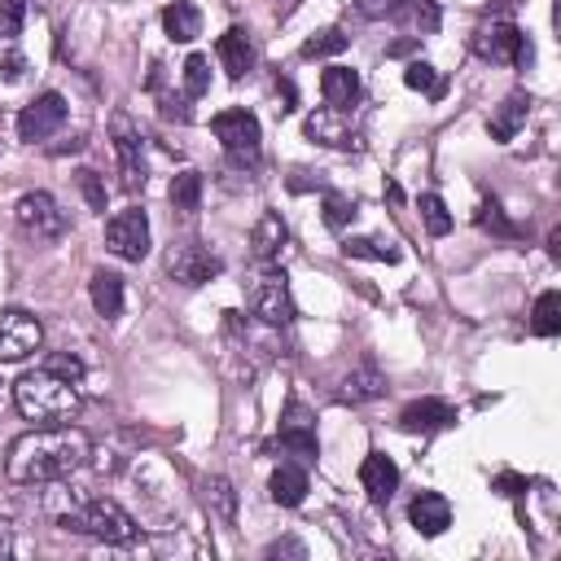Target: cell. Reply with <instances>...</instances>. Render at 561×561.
<instances>
[{"label":"cell","instance_id":"obj_1","mask_svg":"<svg viewBox=\"0 0 561 561\" xmlns=\"http://www.w3.org/2000/svg\"><path fill=\"white\" fill-rule=\"evenodd\" d=\"M88 456H92V443L70 421L66 425H35L9 443L4 478L18 486H48V482L70 478Z\"/></svg>","mask_w":561,"mask_h":561},{"label":"cell","instance_id":"obj_2","mask_svg":"<svg viewBox=\"0 0 561 561\" xmlns=\"http://www.w3.org/2000/svg\"><path fill=\"white\" fill-rule=\"evenodd\" d=\"M53 522L61 530H79V535H92L101 543H131L136 539V522L131 513L110 500V495H70V491H57L53 500Z\"/></svg>","mask_w":561,"mask_h":561},{"label":"cell","instance_id":"obj_3","mask_svg":"<svg viewBox=\"0 0 561 561\" xmlns=\"http://www.w3.org/2000/svg\"><path fill=\"white\" fill-rule=\"evenodd\" d=\"M13 403L35 425H66L79 412V381L57 377L39 364L35 373H22L13 381Z\"/></svg>","mask_w":561,"mask_h":561},{"label":"cell","instance_id":"obj_4","mask_svg":"<svg viewBox=\"0 0 561 561\" xmlns=\"http://www.w3.org/2000/svg\"><path fill=\"white\" fill-rule=\"evenodd\" d=\"M210 127H215V136H219V145H224V153H228V162L232 167H259V158H263V131H259V118L250 114V110H219L215 118H210Z\"/></svg>","mask_w":561,"mask_h":561},{"label":"cell","instance_id":"obj_5","mask_svg":"<svg viewBox=\"0 0 561 561\" xmlns=\"http://www.w3.org/2000/svg\"><path fill=\"white\" fill-rule=\"evenodd\" d=\"M13 219H18V228H22L26 237H35V241H57V237L66 232V210H61L57 197L44 193V188L22 193L18 206H13Z\"/></svg>","mask_w":561,"mask_h":561},{"label":"cell","instance_id":"obj_6","mask_svg":"<svg viewBox=\"0 0 561 561\" xmlns=\"http://www.w3.org/2000/svg\"><path fill=\"white\" fill-rule=\"evenodd\" d=\"M250 311L267 324V329H285L294 320V298H289V285H285V272L280 267H263V276L250 285Z\"/></svg>","mask_w":561,"mask_h":561},{"label":"cell","instance_id":"obj_7","mask_svg":"<svg viewBox=\"0 0 561 561\" xmlns=\"http://www.w3.org/2000/svg\"><path fill=\"white\" fill-rule=\"evenodd\" d=\"M473 48H478V57L500 61V66H517V70H526L530 57H535L530 39H526L513 22H491V26H482V31L473 35Z\"/></svg>","mask_w":561,"mask_h":561},{"label":"cell","instance_id":"obj_8","mask_svg":"<svg viewBox=\"0 0 561 561\" xmlns=\"http://www.w3.org/2000/svg\"><path fill=\"white\" fill-rule=\"evenodd\" d=\"M44 342V329L31 311L22 307H0V364H18L26 355H35Z\"/></svg>","mask_w":561,"mask_h":561},{"label":"cell","instance_id":"obj_9","mask_svg":"<svg viewBox=\"0 0 561 561\" xmlns=\"http://www.w3.org/2000/svg\"><path fill=\"white\" fill-rule=\"evenodd\" d=\"M162 267H167L171 280H180V285H188V289H197V285H206V280H215V276L224 272V263H219L206 245H197V241L171 245L167 259H162Z\"/></svg>","mask_w":561,"mask_h":561},{"label":"cell","instance_id":"obj_10","mask_svg":"<svg viewBox=\"0 0 561 561\" xmlns=\"http://www.w3.org/2000/svg\"><path fill=\"white\" fill-rule=\"evenodd\" d=\"M105 245H110L118 259L140 263V259L149 254V219H145V210L127 206V210L110 215V224H105Z\"/></svg>","mask_w":561,"mask_h":561},{"label":"cell","instance_id":"obj_11","mask_svg":"<svg viewBox=\"0 0 561 561\" xmlns=\"http://www.w3.org/2000/svg\"><path fill=\"white\" fill-rule=\"evenodd\" d=\"M61 123H66V96L61 92H39L31 105H22L18 136L26 145H35V140H48L53 131H61Z\"/></svg>","mask_w":561,"mask_h":561},{"label":"cell","instance_id":"obj_12","mask_svg":"<svg viewBox=\"0 0 561 561\" xmlns=\"http://www.w3.org/2000/svg\"><path fill=\"white\" fill-rule=\"evenodd\" d=\"M307 136L316 145H329V149H355L359 145V127L351 118V110H337V105H320L307 114Z\"/></svg>","mask_w":561,"mask_h":561},{"label":"cell","instance_id":"obj_13","mask_svg":"<svg viewBox=\"0 0 561 561\" xmlns=\"http://www.w3.org/2000/svg\"><path fill=\"white\" fill-rule=\"evenodd\" d=\"M110 131H114V153H118L123 188H127V193L145 188V149H140V131L131 127V118H127V114H114Z\"/></svg>","mask_w":561,"mask_h":561},{"label":"cell","instance_id":"obj_14","mask_svg":"<svg viewBox=\"0 0 561 561\" xmlns=\"http://www.w3.org/2000/svg\"><path fill=\"white\" fill-rule=\"evenodd\" d=\"M399 425L408 434H434V430H447L456 425V408L447 399H412L403 412H399Z\"/></svg>","mask_w":561,"mask_h":561},{"label":"cell","instance_id":"obj_15","mask_svg":"<svg viewBox=\"0 0 561 561\" xmlns=\"http://www.w3.org/2000/svg\"><path fill=\"white\" fill-rule=\"evenodd\" d=\"M280 447L294 451V456H302V460H316V451H320V443H316V421H311V412H307L302 403H289V408H285Z\"/></svg>","mask_w":561,"mask_h":561},{"label":"cell","instance_id":"obj_16","mask_svg":"<svg viewBox=\"0 0 561 561\" xmlns=\"http://www.w3.org/2000/svg\"><path fill=\"white\" fill-rule=\"evenodd\" d=\"M359 486L368 491L373 504H386L394 495V486H399V465L390 456H381V451H368L364 465H359Z\"/></svg>","mask_w":561,"mask_h":561},{"label":"cell","instance_id":"obj_17","mask_svg":"<svg viewBox=\"0 0 561 561\" xmlns=\"http://www.w3.org/2000/svg\"><path fill=\"white\" fill-rule=\"evenodd\" d=\"M408 522H412L425 539L443 535V530L451 526V504H447V495H438V491H421V495L408 504Z\"/></svg>","mask_w":561,"mask_h":561},{"label":"cell","instance_id":"obj_18","mask_svg":"<svg viewBox=\"0 0 561 561\" xmlns=\"http://www.w3.org/2000/svg\"><path fill=\"white\" fill-rule=\"evenodd\" d=\"M285 241H289V232H285V219L276 215V210H263L259 215V224L250 228V250H254V259L267 267V263H276L280 259V250H285Z\"/></svg>","mask_w":561,"mask_h":561},{"label":"cell","instance_id":"obj_19","mask_svg":"<svg viewBox=\"0 0 561 561\" xmlns=\"http://www.w3.org/2000/svg\"><path fill=\"white\" fill-rule=\"evenodd\" d=\"M215 57L224 66L228 79H241L250 66H254V48H250V35L241 26H228L219 39H215Z\"/></svg>","mask_w":561,"mask_h":561},{"label":"cell","instance_id":"obj_20","mask_svg":"<svg viewBox=\"0 0 561 561\" xmlns=\"http://www.w3.org/2000/svg\"><path fill=\"white\" fill-rule=\"evenodd\" d=\"M267 495L280 508H298L302 495H307V469L302 465H276L272 478H267Z\"/></svg>","mask_w":561,"mask_h":561},{"label":"cell","instance_id":"obj_21","mask_svg":"<svg viewBox=\"0 0 561 561\" xmlns=\"http://www.w3.org/2000/svg\"><path fill=\"white\" fill-rule=\"evenodd\" d=\"M320 96L324 105H337V110H351L359 101V75L351 66H329L320 75Z\"/></svg>","mask_w":561,"mask_h":561},{"label":"cell","instance_id":"obj_22","mask_svg":"<svg viewBox=\"0 0 561 561\" xmlns=\"http://www.w3.org/2000/svg\"><path fill=\"white\" fill-rule=\"evenodd\" d=\"M526 114H530V96H526V92H508V96L500 101V110L491 114L486 131H491L495 140H513V136H517V127L526 123Z\"/></svg>","mask_w":561,"mask_h":561},{"label":"cell","instance_id":"obj_23","mask_svg":"<svg viewBox=\"0 0 561 561\" xmlns=\"http://www.w3.org/2000/svg\"><path fill=\"white\" fill-rule=\"evenodd\" d=\"M162 26H167V35L175 44H193L202 35V9L188 4V0H175V4L162 9Z\"/></svg>","mask_w":561,"mask_h":561},{"label":"cell","instance_id":"obj_24","mask_svg":"<svg viewBox=\"0 0 561 561\" xmlns=\"http://www.w3.org/2000/svg\"><path fill=\"white\" fill-rule=\"evenodd\" d=\"M88 289H92V307H96V316L118 320V311H123V276L101 267V272H92Z\"/></svg>","mask_w":561,"mask_h":561},{"label":"cell","instance_id":"obj_25","mask_svg":"<svg viewBox=\"0 0 561 561\" xmlns=\"http://www.w3.org/2000/svg\"><path fill=\"white\" fill-rule=\"evenodd\" d=\"M381 394H386V377L373 364H364V368L342 377V399L346 403H368V399H381Z\"/></svg>","mask_w":561,"mask_h":561},{"label":"cell","instance_id":"obj_26","mask_svg":"<svg viewBox=\"0 0 561 561\" xmlns=\"http://www.w3.org/2000/svg\"><path fill=\"white\" fill-rule=\"evenodd\" d=\"M530 329H535L539 337H557V333H561V294H557V289H543V294L535 298Z\"/></svg>","mask_w":561,"mask_h":561},{"label":"cell","instance_id":"obj_27","mask_svg":"<svg viewBox=\"0 0 561 561\" xmlns=\"http://www.w3.org/2000/svg\"><path fill=\"white\" fill-rule=\"evenodd\" d=\"M342 254L346 259H373V263H399V250L390 241H381V237H346Z\"/></svg>","mask_w":561,"mask_h":561},{"label":"cell","instance_id":"obj_28","mask_svg":"<svg viewBox=\"0 0 561 561\" xmlns=\"http://www.w3.org/2000/svg\"><path fill=\"white\" fill-rule=\"evenodd\" d=\"M403 83L412 88V92H425L430 101H438L443 92H447V79L430 66V61H408V70H403Z\"/></svg>","mask_w":561,"mask_h":561},{"label":"cell","instance_id":"obj_29","mask_svg":"<svg viewBox=\"0 0 561 561\" xmlns=\"http://www.w3.org/2000/svg\"><path fill=\"white\" fill-rule=\"evenodd\" d=\"M206 508H210L224 526H232V517H237V491H232L228 478H210V482H206Z\"/></svg>","mask_w":561,"mask_h":561},{"label":"cell","instance_id":"obj_30","mask_svg":"<svg viewBox=\"0 0 561 561\" xmlns=\"http://www.w3.org/2000/svg\"><path fill=\"white\" fill-rule=\"evenodd\" d=\"M171 206L184 210V215H193V210L202 206V175H197V171H180V175L171 180Z\"/></svg>","mask_w":561,"mask_h":561},{"label":"cell","instance_id":"obj_31","mask_svg":"<svg viewBox=\"0 0 561 561\" xmlns=\"http://www.w3.org/2000/svg\"><path fill=\"white\" fill-rule=\"evenodd\" d=\"M394 13H399V18H408L421 35H434V31H438V18H443L434 0H399V4H394Z\"/></svg>","mask_w":561,"mask_h":561},{"label":"cell","instance_id":"obj_32","mask_svg":"<svg viewBox=\"0 0 561 561\" xmlns=\"http://www.w3.org/2000/svg\"><path fill=\"white\" fill-rule=\"evenodd\" d=\"M355 215H359L355 197H342V193H324V228H329V232H342V228H346Z\"/></svg>","mask_w":561,"mask_h":561},{"label":"cell","instance_id":"obj_33","mask_svg":"<svg viewBox=\"0 0 561 561\" xmlns=\"http://www.w3.org/2000/svg\"><path fill=\"white\" fill-rule=\"evenodd\" d=\"M421 219H425L430 237H447L451 232V215H447V202L438 193H421Z\"/></svg>","mask_w":561,"mask_h":561},{"label":"cell","instance_id":"obj_34","mask_svg":"<svg viewBox=\"0 0 561 561\" xmlns=\"http://www.w3.org/2000/svg\"><path fill=\"white\" fill-rule=\"evenodd\" d=\"M346 44H351V35H346V31H337V26H329V31L311 35V39L302 44V57H333V53H342Z\"/></svg>","mask_w":561,"mask_h":561},{"label":"cell","instance_id":"obj_35","mask_svg":"<svg viewBox=\"0 0 561 561\" xmlns=\"http://www.w3.org/2000/svg\"><path fill=\"white\" fill-rule=\"evenodd\" d=\"M210 88V61L202 57V53H193L188 61H184V92L188 96H202Z\"/></svg>","mask_w":561,"mask_h":561},{"label":"cell","instance_id":"obj_36","mask_svg":"<svg viewBox=\"0 0 561 561\" xmlns=\"http://www.w3.org/2000/svg\"><path fill=\"white\" fill-rule=\"evenodd\" d=\"M26 9H31V0H0V35H4V39H13V35L22 31Z\"/></svg>","mask_w":561,"mask_h":561},{"label":"cell","instance_id":"obj_37","mask_svg":"<svg viewBox=\"0 0 561 561\" xmlns=\"http://www.w3.org/2000/svg\"><path fill=\"white\" fill-rule=\"evenodd\" d=\"M44 368H48V373H57V377L83 381V359H79V355H70V351H53V355H44Z\"/></svg>","mask_w":561,"mask_h":561},{"label":"cell","instance_id":"obj_38","mask_svg":"<svg viewBox=\"0 0 561 561\" xmlns=\"http://www.w3.org/2000/svg\"><path fill=\"white\" fill-rule=\"evenodd\" d=\"M478 224H482V228H491L495 237H517V228L504 219V210H500V202H495V197H491V202H482V215H478Z\"/></svg>","mask_w":561,"mask_h":561},{"label":"cell","instance_id":"obj_39","mask_svg":"<svg viewBox=\"0 0 561 561\" xmlns=\"http://www.w3.org/2000/svg\"><path fill=\"white\" fill-rule=\"evenodd\" d=\"M79 188H83V197H88V206L96 210V215H105V188H101V180H96V171H79Z\"/></svg>","mask_w":561,"mask_h":561},{"label":"cell","instance_id":"obj_40","mask_svg":"<svg viewBox=\"0 0 561 561\" xmlns=\"http://www.w3.org/2000/svg\"><path fill=\"white\" fill-rule=\"evenodd\" d=\"M26 75V57L13 48V44H4L0 48V79H9V83H18Z\"/></svg>","mask_w":561,"mask_h":561},{"label":"cell","instance_id":"obj_41","mask_svg":"<svg viewBox=\"0 0 561 561\" xmlns=\"http://www.w3.org/2000/svg\"><path fill=\"white\" fill-rule=\"evenodd\" d=\"M351 4H355L359 18H386V13H394L399 0H351Z\"/></svg>","mask_w":561,"mask_h":561},{"label":"cell","instance_id":"obj_42","mask_svg":"<svg viewBox=\"0 0 561 561\" xmlns=\"http://www.w3.org/2000/svg\"><path fill=\"white\" fill-rule=\"evenodd\" d=\"M495 491H500V495H522V491H526V478H522V473H500V478H495Z\"/></svg>","mask_w":561,"mask_h":561},{"label":"cell","instance_id":"obj_43","mask_svg":"<svg viewBox=\"0 0 561 561\" xmlns=\"http://www.w3.org/2000/svg\"><path fill=\"white\" fill-rule=\"evenodd\" d=\"M13 552V526L0 517V557H9Z\"/></svg>","mask_w":561,"mask_h":561}]
</instances>
